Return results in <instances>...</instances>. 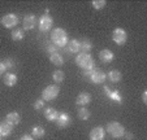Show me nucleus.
I'll list each match as a JSON object with an SVG mask.
<instances>
[{"label": "nucleus", "instance_id": "nucleus-1", "mask_svg": "<svg viewBox=\"0 0 147 140\" xmlns=\"http://www.w3.org/2000/svg\"><path fill=\"white\" fill-rule=\"evenodd\" d=\"M82 75L87 82L92 83V84H102V83L106 82L107 78L106 73L100 70L99 68H95V66L92 69H90V70H83Z\"/></svg>", "mask_w": 147, "mask_h": 140}, {"label": "nucleus", "instance_id": "nucleus-2", "mask_svg": "<svg viewBox=\"0 0 147 140\" xmlns=\"http://www.w3.org/2000/svg\"><path fill=\"white\" fill-rule=\"evenodd\" d=\"M51 43L57 48H64L68 43V33L61 27H55L51 33Z\"/></svg>", "mask_w": 147, "mask_h": 140}, {"label": "nucleus", "instance_id": "nucleus-3", "mask_svg": "<svg viewBox=\"0 0 147 140\" xmlns=\"http://www.w3.org/2000/svg\"><path fill=\"white\" fill-rule=\"evenodd\" d=\"M76 64L77 66H80L82 70H90L95 66L94 62V58H92L91 53H78L77 57H76Z\"/></svg>", "mask_w": 147, "mask_h": 140}, {"label": "nucleus", "instance_id": "nucleus-4", "mask_svg": "<svg viewBox=\"0 0 147 140\" xmlns=\"http://www.w3.org/2000/svg\"><path fill=\"white\" fill-rule=\"evenodd\" d=\"M106 131L112 137H115V139H120V137L125 136V127L120 122H116V121L109 122L106 127Z\"/></svg>", "mask_w": 147, "mask_h": 140}, {"label": "nucleus", "instance_id": "nucleus-5", "mask_svg": "<svg viewBox=\"0 0 147 140\" xmlns=\"http://www.w3.org/2000/svg\"><path fill=\"white\" fill-rule=\"evenodd\" d=\"M59 93H60V87L57 84H50L43 90L42 99L45 101H52V100H55L59 96Z\"/></svg>", "mask_w": 147, "mask_h": 140}, {"label": "nucleus", "instance_id": "nucleus-6", "mask_svg": "<svg viewBox=\"0 0 147 140\" xmlns=\"http://www.w3.org/2000/svg\"><path fill=\"white\" fill-rule=\"evenodd\" d=\"M0 22H1V25L5 29H13L18 25L20 18H18V16L14 13H7L1 17V21Z\"/></svg>", "mask_w": 147, "mask_h": 140}, {"label": "nucleus", "instance_id": "nucleus-7", "mask_svg": "<svg viewBox=\"0 0 147 140\" xmlns=\"http://www.w3.org/2000/svg\"><path fill=\"white\" fill-rule=\"evenodd\" d=\"M112 40L117 44V46H125L128 42V34L124 29L117 27L112 31Z\"/></svg>", "mask_w": 147, "mask_h": 140}, {"label": "nucleus", "instance_id": "nucleus-8", "mask_svg": "<svg viewBox=\"0 0 147 140\" xmlns=\"http://www.w3.org/2000/svg\"><path fill=\"white\" fill-rule=\"evenodd\" d=\"M52 26H53V19H52L51 16H48V14H43V16L39 18L38 27L42 33H47V31H50L51 29H52Z\"/></svg>", "mask_w": 147, "mask_h": 140}, {"label": "nucleus", "instance_id": "nucleus-9", "mask_svg": "<svg viewBox=\"0 0 147 140\" xmlns=\"http://www.w3.org/2000/svg\"><path fill=\"white\" fill-rule=\"evenodd\" d=\"M55 122H56V125H57V127H60V129H67L70 125V122H72V118H70V115L68 114V113L59 112V115Z\"/></svg>", "mask_w": 147, "mask_h": 140}, {"label": "nucleus", "instance_id": "nucleus-10", "mask_svg": "<svg viewBox=\"0 0 147 140\" xmlns=\"http://www.w3.org/2000/svg\"><path fill=\"white\" fill-rule=\"evenodd\" d=\"M36 23V18L34 14H26L22 19V30L24 31H29L31 29H34Z\"/></svg>", "mask_w": 147, "mask_h": 140}, {"label": "nucleus", "instance_id": "nucleus-11", "mask_svg": "<svg viewBox=\"0 0 147 140\" xmlns=\"http://www.w3.org/2000/svg\"><path fill=\"white\" fill-rule=\"evenodd\" d=\"M91 95H90L89 92H81L78 93V96L76 97V104L78 105V107H86V105H89L90 102H91Z\"/></svg>", "mask_w": 147, "mask_h": 140}, {"label": "nucleus", "instance_id": "nucleus-12", "mask_svg": "<svg viewBox=\"0 0 147 140\" xmlns=\"http://www.w3.org/2000/svg\"><path fill=\"white\" fill-rule=\"evenodd\" d=\"M90 140H104L106 136V130L103 129L102 126H96L90 131Z\"/></svg>", "mask_w": 147, "mask_h": 140}, {"label": "nucleus", "instance_id": "nucleus-13", "mask_svg": "<svg viewBox=\"0 0 147 140\" xmlns=\"http://www.w3.org/2000/svg\"><path fill=\"white\" fill-rule=\"evenodd\" d=\"M64 50L68 53H78L81 51V46H80V40L78 39H70L68 40L67 46L64 47Z\"/></svg>", "mask_w": 147, "mask_h": 140}, {"label": "nucleus", "instance_id": "nucleus-14", "mask_svg": "<svg viewBox=\"0 0 147 140\" xmlns=\"http://www.w3.org/2000/svg\"><path fill=\"white\" fill-rule=\"evenodd\" d=\"M99 58H100V61L102 62H104V64H109V62H112L113 61V58H115V55H113V52H112L111 50H102L99 52Z\"/></svg>", "mask_w": 147, "mask_h": 140}, {"label": "nucleus", "instance_id": "nucleus-15", "mask_svg": "<svg viewBox=\"0 0 147 140\" xmlns=\"http://www.w3.org/2000/svg\"><path fill=\"white\" fill-rule=\"evenodd\" d=\"M3 82L7 87H13L17 83V75L13 73H5L3 75Z\"/></svg>", "mask_w": 147, "mask_h": 140}, {"label": "nucleus", "instance_id": "nucleus-16", "mask_svg": "<svg viewBox=\"0 0 147 140\" xmlns=\"http://www.w3.org/2000/svg\"><path fill=\"white\" fill-rule=\"evenodd\" d=\"M13 131V126L9 125L7 121L0 122V136H9Z\"/></svg>", "mask_w": 147, "mask_h": 140}, {"label": "nucleus", "instance_id": "nucleus-17", "mask_svg": "<svg viewBox=\"0 0 147 140\" xmlns=\"http://www.w3.org/2000/svg\"><path fill=\"white\" fill-rule=\"evenodd\" d=\"M5 121L8 122L9 125H12V126H16V125L20 123L21 117H20V114L17 112H11V113H8V114L5 115Z\"/></svg>", "mask_w": 147, "mask_h": 140}, {"label": "nucleus", "instance_id": "nucleus-18", "mask_svg": "<svg viewBox=\"0 0 147 140\" xmlns=\"http://www.w3.org/2000/svg\"><path fill=\"white\" fill-rule=\"evenodd\" d=\"M107 78H108L109 80H111L112 83H119L120 80L122 79V74L121 72H119V70H116V69H113V70H109L108 73H107Z\"/></svg>", "mask_w": 147, "mask_h": 140}, {"label": "nucleus", "instance_id": "nucleus-19", "mask_svg": "<svg viewBox=\"0 0 147 140\" xmlns=\"http://www.w3.org/2000/svg\"><path fill=\"white\" fill-rule=\"evenodd\" d=\"M57 115H59V112L55 109V108L48 107V108H46L45 109V117H46L47 121H51V122L53 121L55 122L56 118H57Z\"/></svg>", "mask_w": 147, "mask_h": 140}, {"label": "nucleus", "instance_id": "nucleus-20", "mask_svg": "<svg viewBox=\"0 0 147 140\" xmlns=\"http://www.w3.org/2000/svg\"><path fill=\"white\" fill-rule=\"evenodd\" d=\"M50 62L56 66H61L64 64V57H63L61 53L55 52V53H52V55H50Z\"/></svg>", "mask_w": 147, "mask_h": 140}, {"label": "nucleus", "instance_id": "nucleus-21", "mask_svg": "<svg viewBox=\"0 0 147 140\" xmlns=\"http://www.w3.org/2000/svg\"><path fill=\"white\" fill-rule=\"evenodd\" d=\"M11 38H12V40H14V42L24 40V38H25V31L20 27L13 29V30H12V34H11Z\"/></svg>", "mask_w": 147, "mask_h": 140}, {"label": "nucleus", "instance_id": "nucleus-22", "mask_svg": "<svg viewBox=\"0 0 147 140\" xmlns=\"http://www.w3.org/2000/svg\"><path fill=\"white\" fill-rule=\"evenodd\" d=\"M80 46H81V51L83 53H90V51L92 50V43L87 38H83L82 40H80Z\"/></svg>", "mask_w": 147, "mask_h": 140}, {"label": "nucleus", "instance_id": "nucleus-23", "mask_svg": "<svg viewBox=\"0 0 147 140\" xmlns=\"http://www.w3.org/2000/svg\"><path fill=\"white\" fill-rule=\"evenodd\" d=\"M90 115H91V113L89 109H86V107H81L77 112V117L81 121H87L90 118Z\"/></svg>", "mask_w": 147, "mask_h": 140}, {"label": "nucleus", "instance_id": "nucleus-24", "mask_svg": "<svg viewBox=\"0 0 147 140\" xmlns=\"http://www.w3.org/2000/svg\"><path fill=\"white\" fill-rule=\"evenodd\" d=\"M31 134H33L31 136H33L34 139H40V137H43L46 135V130L42 126H35L31 130Z\"/></svg>", "mask_w": 147, "mask_h": 140}, {"label": "nucleus", "instance_id": "nucleus-25", "mask_svg": "<svg viewBox=\"0 0 147 140\" xmlns=\"http://www.w3.org/2000/svg\"><path fill=\"white\" fill-rule=\"evenodd\" d=\"M52 79H53V82H56V83L64 82V79H65L64 72H63V70H55V72L52 73Z\"/></svg>", "mask_w": 147, "mask_h": 140}, {"label": "nucleus", "instance_id": "nucleus-26", "mask_svg": "<svg viewBox=\"0 0 147 140\" xmlns=\"http://www.w3.org/2000/svg\"><path fill=\"white\" fill-rule=\"evenodd\" d=\"M91 4H92V7H94V9L100 11V9H103L107 5V1L106 0H92Z\"/></svg>", "mask_w": 147, "mask_h": 140}, {"label": "nucleus", "instance_id": "nucleus-27", "mask_svg": "<svg viewBox=\"0 0 147 140\" xmlns=\"http://www.w3.org/2000/svg\"><path fill=\"white\" fill-rule=\"evenodd\" d=\"M33 107H34V109L38 110V112H39V110H42V109H45V100H43V99H38L35 102H34Z\"/></svg>", "mask_w": 147, "mask_h": 140}, {"label": "nucleus", "instance_id": "nucleus-28", "mask_svg": "<svg viewBox=\"0 0 147 140\" xmlns=\"http://www.w3.org/2000/svg\"><path fill=\"white\" fill-rule=\"evenodd\" d=\"M3 64H4V66H5L7 70H8V69H12L14 66V61L12 60V58H4Z\"/></svg>", "mask_w": 147, "mask_h": 140}, {"label": "nucleus", "instance_id": "nucleus-29", "mask_svg": "<svg viewBox=\"0 0 147 140\" xmlns=\"http://www.w3.org/2000/svg\"><path fill=\"white\" fill-rule=\"evenodd\" d=\"M46 51H47V52L50 53V55H52V53L57 52V47L53 46L52 43H48V44H47V47H46Z\"/></svg>", "mask_w": 147, "mask_h": 140}, {"label": "nucleus", "instance_id": "nucleus-30", "mask_svg": "<svg viewBox=\"0 0 147 140\" xmlns=\"http://www.w3.org/2000/svg\"><path fill=\"white\" fill-rule=\"evenodd\" d=\"M5 66H4V64H3V61H0V75H4L5 74Z\"/></svg>", "mask_w": 147, "mask_h": 140}, {"label": "nucleus", "instance_id": "nucleus-31", "mask_svg": "<svg viewBox=\"0 0 147 140\" xmlns=\"http://www.w3.org/2000/svg\"><path fill=\"white\" fill-rule=\"evenodd\" d=\"M142 101H143V104H147V91H143V93H142Z\"/></svg>", "mask_w": 147, "mask_h": 140}, {"label": "nucleus", "instance_id": "nucleus-32", "mask_svg": "<svg viewBox=\"0 0 147 140\" xmlns=\"http://www.w3.org/2000/svg\"><path fill=\"white\" fill-rule=\"evenodd\" d=\"M20 140H34V137L31 135H24V136H21Z\"/></svg>", "mask_w": 147, "mask_h": 140}, {"label": "nucleus", "instance_id": "nucleus-33", "mask_svg": "<svg viewBox=\"0 0 147 140\" xmlns=\"http://www.w3.org/2000/svg\"><path fill=\"white\" fill-rule=\"evenodd\" d=\"M0 140H1V136H0Z\"/></svg>", "mask_w": 147, "mask_h": 140}]
</instances>
